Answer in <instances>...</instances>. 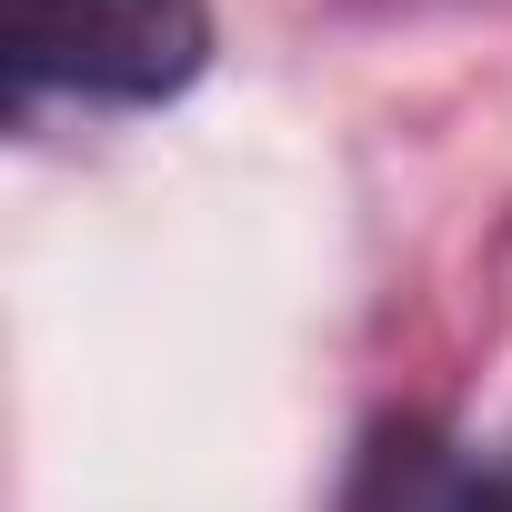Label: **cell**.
<instances>
[{
	"instance_id": "1",
	"label": "cell",
	"mask_w": 512,
	"mask_h": 512,
	"mask_svg": "<svg viewBox=\"0 0 512 512\" xmlns=\"http://www.w3.org/2000/svg\"><path fill=\"white\" fill-rule=\"evenodd\" d=\"M21 91H71V101H171L211 61V11L201 0H0Z\"/></svg>"
},
{
	"instance_id": "2",
	"label": "cell",
	"mask_w": 512,
	"mask_h": 512,
	"mask_svg": "<svg viewBox=\"0 0 512 512\" xmlns=\"http://www.w3.org/2000/svg\"><path fill=\"white\" fill-rule=\"evenodd\" d=\"M382 512H512V472H462L432 442L382 452Z\"/></svg>"
}]
</instances>
